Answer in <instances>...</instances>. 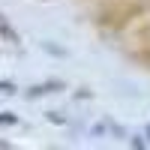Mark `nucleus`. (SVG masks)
Segmentation results:
<instances>
[{"label":"nucleus","mask_w":150,"mask_h":150,"mask_svg":"<svg viewBox=\"0 0 150 150\" xmlns=\"http://www.w3.org/2000/svg\"><path fill=\"white\" fill-rule=\"evenodd\" d=\"M0 90H6V93H12V90H15V87H12V84H3V81H0Z\"/></svg>","instance_id":"obj_1"}]
</instances>
